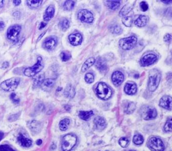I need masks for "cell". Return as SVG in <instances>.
<instances>
[{"instance_id":"6da1fadb","label":"cell","mask_w":172,"mask_h":151,"mask_svg":"<svg viewBox=\"0 0 172 151\" xmlns=\"http://www.w3.org/2000/svg\"><path fill=\"white\" fill-rule=\"evenodd\" d=\"M96 93L99 97L103 100H109L112 95V90L105 83L100 82L97 85Z\"/></svg>"},{"instance_id":"7a4b0ae2","label":"cell","mask_w":172,"mask_h":151,"mask_svg":"<svg viewBox=\"0 0 172 151\" xmlns=\"http://www.w3.org/2000/svg\"><path fill=\"white\" fill-rule=\"evenodd\" d=\"M161 75L157 70L151 71L149 77L148 89L151 92L157 89L161 81Z\"/></svg>"},{"instance_id":"3957f363","label":"cell","mask_w":172,"mask_h":151,"mask_svg":"<svg viewBox=\"0 0 172 151\" xmlns=\"http://www.w3.org/2000/svg\"><path fill=\"white\" fill-rule=\"evenodd\" d=\"M77 142V137L72 134H67L63 138L62 148L63 151H70Z\"/></svg>"},{"instance_id":"277c9868","label":"cell","mask_w":172,"mask_h":151,"mask_svg":"<svg viewBox=\"0 0 172 151\" xmlns=\"http://www.w3.org/2000/svg\"><path fill=\"white\" fill-rule=\"evenodd\" d=\"M44 68V63L41 57H38L37 62L34 66L26 68L24 74L27 77H33L40 73Z\"/></svg>"},{"instance_id":"5b68a950","label":"cell","mask_w":172,"mask_h":151,"mask_svg":"<svg viewBox=\"0 0 172 151\" xmlns=\"http://www.w3.org/2000/svg\"><path fill=\"white\" fill-rule=\"evenodd\" d=\"M20 79L14 77L3 81L0 85L2 89L5 91H12L15 90L20 83Z\"/></svg>"},{"instance_id":"8992f818","label":"cell","mask_w":172,"mask_h":151,"mask_svg":"<svg viewBox=\"0 0 172 151\" xmlns=\"http://www.w3.org/2000/svg\"><path fill=\"white\" fill-rule=\"evenodd\" d=\"M137 39L134 36L121 39L119 41V46L123 50H130L133 48L136 44Z\"/></svg>"},{"instance_id":"52a82bcc","label":"cell","mask_w":172,"mask_h":151,"mask_svg":"<svg viewBox=\"0 0 172 151\" xmlns=\"http://www.w3.org/2000/svg\"><path fill=\"white\" fill-rule=\"evenodd\" d=\"M141 116L145 120H152L157 116V110L152 107L144 106L140 110Z\"/></svg>"},{"instance_id":"ba28073f","label":"cell","mask_w":172,"mask_h":151,"mask_svg":"<svg viewBox=\"0 0 172 151\" xmlns=\"http://www.w3.org/2000/svg\"><path fill=\"white\" fill-rule=\"evenodd\" d=\"M148 146L151 151H164L165 146L162 141L155 137H152L148 141Z\"/></svg>"},{"instance_id":"9c48e42d","label":"cell","mask_w":172,"mask_h":151,"mask_svg":"<svg viewBox=\"0 0 172 151\" xmlns=\"http://www.w3.org/2000/svg\"><path fill=\"white\" fill-rule=\"evenodd\" d=\"M78 18L83 22L92 23L94 20L93 14L88 10L84 9L81 10L78 14Z\"/></svg>"},{"instance_id":"30bf717a","label":"cell","mask_w":172,"mask_h":151,"mask_svg":"<svg viewBox=\"0 0 172 151\" xmlns=\"http://www.w3.org/2000/svg\"><path fill=\"white\" fill-rule=\"evenodd\" d=\"M21 27L15 24L9 27L7 31V38L11 41H15L21 31Z\"/></svg>"},{"instance_id":"8fae6325","label":"cell","mask_w":172,"mask_h":151,"mask_svg":"<svg viewBox=\"0 0 172 151\" xmlns=\"http://www.w3.org/2000/svg\"><path fill=\"white\" fill-rule=\"evenodd\" d=\"M157 59L158 57L155 54H147L142 57L140 60V63L141 66L143 67L150 66L151 64H154V63L157 61Z\"/></svg>"},{"instance_id":"7c38bea8","label":"cell","mask_w":172,"mask_h":151,"mask_svg":"<svg viewBox=\"0 0 172 151\" xmlns=\"http://www.w3.org/2000/svg\"><path fill=\"white\" fill-rule=\"evenodd\" d=\"M57 44V39L55 37H50L46 39L44 43L43 46L47 50H52L55 48Z\"/></svg>"},{"instance_id":"4fadbf2b","label":"cell","mask_w":172,"mask_h":151,"mask_svg":"<svg viewBox=\"0 0 172 151\" xmlns=\"http://www.w3.org/2000/svg\"><path fill=\"white\" fill-rule=\"evenodd\" d=\"M172 99L170 96H162L159 100V106L166 110H172Z\"/></svg>"},{"instance_id":"5bb4252c","label":"cell","mask_w":172,"mask_h":151,"mask_svg":"<svg viewBox=\"0 0 172 151\" xmlns=\"http://www.w3.org/2000/svg\"><path fill=\"white\" fill-rule=\"evenodd\" d=\"M124 77L122 73L120 71H115L111 76V80L115 85H121L124 81Z\"/></svg>"},{"instance_id":"9a60e30c","label":"cell","mask_w":172,"mask_h":151,"mask_svg":"<svg viewBox=\"0 0 172 151\" xmlns=\"http://www.w3.org/2000/svg\"><path fill=\"white\" fill-rule=\"evenodd\" d=\"M69 40L72 45H79L82 42V36L79 33L72 34L69 36Z\"/></svg>"},{"instance_id":"2e32d148","label":"cell","mask_w":172,"mask_h":151,"mask_svg":"<svg viewBox=\"0 0 172 151\" xmlns=\"http://www.w3.org/2000/svg\"><path fill=\"white\" fill-rule=\"evenodd\" d=\"M55 12V9L53 5H50L48 7L44 15V20L45 22H49V20L54 17Z\"/></svg>"},{"instance_id":"e0dca14e","label":"cell","mask_w":172,"mask_h":151,"mask_svg":"<svg viewBox=\"0 0 172 151\" xmlns=\"http://www.w3.org/2000/svg\"><path fill=\"white\" fill-rule=\"evenodd\" d=\"M124 91L126 94L128 95L134 94L137 91V85L134 82L126 83L124 88Z\"/></svg>"},{"instance_id":"ac0fdd59","label":"cell","mask_w":172,"mask_h":151,"mask_svg":"<svg viewBox=\"0 0 172 151\" xmlns=\"http://www.w3.org/2000/svg\"><path fill=\"white\" fill-rule=\"evenodd\" d=\"M94 123L96 129L98 130H103L107 126L106 121L104 119L99 116L95 118L94 119Z\"/></svg>"},{"instance_id":"d6986e66","label":"cell","mask_w":172,"mask_h":151,"mask_svg":"<svg viewBox=\"0 0 172 151\" xmlns=\"http://www.w3.org/2000/svg\"><path fill=\"white\" fill-rule=\"evenodd\" d=\"M17 141L20 145L23 147L28 148L31 146L32 145V141L31 140H29L23 136L22 134H20L17 137Z\"/></svg>"},{"instance_id":"ffe728a7","label":"cell","mask_w":172,"mask_h":151,"mask_svg":"<svg viewBox=\"0 0 172 151\" xmlns=\"http://www.w3.org/2000/svg\"><path fill=\"white\" fill-rule=\"evenodd\" d=\"M55 84V81L53 79H46L41 85L42 89L45 91H48L52 88Z\"/></svg>"},{"instance_id":"44dd1931","label":"cell","mask_w":172,"mask_h":151,"mask_svg":"<svg viewBox=\"0 0 172 151\" xmlns=\"http://www.w3.org/2000/svg\"><path fill=\"white\" fill-rule=\"evenodd\" d=\"M64 95L66 97L69 98H72L75 96L76 92H75L74 87L72 85L69 84L66 87L64 92Z\"/></svg>"},{"instance_id":"7402d4cb","label":"cell","mask_w":172,"mask_h":151,"mask_svg":"<svg viewBox=\"0 0 172 151\" xmlns=\"http://www.w3.org/2000/svg\"><path fill=\"white\" fill-rule=\"evenodd\" d=\"M147 22V18L145 15H141L136 19L135 24L139 27H143L146 26Z\"/></svg>"},{"instance_id":"603a6c76","label":"cell","mask_w":172,"mask_h":151,"mask_svg":"<svg viewBox=\"0 0 172 151\" xmlns=\"http://www.w3.org/2000/svg\"><path fill=\"white\" fill-rule=\"evenodd\" d=\"M96 67L100 71L103 73H104V71H107V66L106 64V63L101 58L97 59L96 63Z\"/></svg>"},{"instance_id":"cb8c5ba5","label":"cell","mask_w":172,"mask_h":151,"mask_svg":"<svg viewBox=\"0 0 172 151\" xmlns=\"http://www.w3.org/2000/svg\"><path fill=\"white\" fill-rule=\"evenodd\" d=\"M105 4L111 10H116L120 7L121 5L120 1H106Z\"/></svg>"},{"instance_id":"d4e9b609","label":"cell","mask_w":172,"mask_h":151,"mask_svg":"<svg viewBox=\"0 0 172 151\" xmlns=\"http://www.w3.org/2000/svg\"><path fill=\"white\" fill-rule=\"evenodd\" d=\"M45 79V76L44 74L40 75L35 77L33 80V86L34 88L39 87L41 86L42 82Z\"/></svg>"},{"instance_id":"484cf974","label":"cell","mask_w":172,"mask_h":151,"mask_svg":"<svg viewBox=\"0 0 172 151\" xmlns=\"http://www.w3.org/2000/svg\"><path fill=\"white\" fill-rule=\"evenodd\" d=\"M95 63V59L93 57H90L86 61H85L83 63L81 68V71L82 72H85L86 71L88 68H90Z\"/></svg>"},{"instance_id":"4316f807","label":"cell","mask_w":172,"mask_h":151,"mask_svg":"<svg viewBox=\"0 0 172 151\" xmlns=\"http://www.w3.org/2000/svg\"><path fill=\"white\" fill-rule=\"evenodd\" d=\"M93 115V112L92 111H81L79 113V117L82 120L88 121L89 120V119Z\"/></svg>"},{"instance_id":"83f0119b","label":"cell","mask_w":172,"mask_h":151,"mask_svg":"<svg viewBox=\"0 0 172 151\" xmlns=\"http://www.w3.org/2000/svg\"><path fill=\"white\" fill-rule=\"evenodd\" d=\"M42 3V1L35 0V1H27V6L31 9H37L39 7Z\"/></svg>"},{"instance_id":"f1b7e54d","label":"cell","mask_w":172,"mask_h":151,"mask_svg":"<svg viewBox=\"0 0 172 151\" xmlns=\"http://www.w3.org/2000/svg\"><path fill=\"white\" fill-rule=\"evenodd\" d=\"M136 105L134 103L129 102L125 107V112L127 114H131L134 111Z\"/></svg>"},{"instance_id":"f546056e","label":"cell","mask_w":172,"mask_h":151,"mask_svg":"<svg viewBox=\"0 0 172 151\" xmlns=\"http://www.w3.org/2000/svg\"><path fill=\"white\" fill-rule=\"evenodd\" d=\"M132 9V6L131 5L127 4L124 6L119 12L120 16H124L129 13Z\"/></svg>"},{"instance_id":"4dcf8cb0","label":"cell","mask_w":172,"mask_h":151,"mask_svg":"<svg viewBox=\"0 0 172 151\" xmlns=\"http://www.w3.org/2000/svg\"><path fill=\"white\" fill-rule=\"evenodd\" d=\"M69 124H70V120L69 119H64L63 120H61L60 122V129L62 131L66 130L68 129Z\"/></svg>"},{"instance_id":"1f68e13d","label":"cell","mask_w":172,"mask_h":151,"mask_svg":"<svg viewBox=\"0 0 172 151\" xmlns=\"http://www.w3.org/2000/svg\"><path fill=\"white\" fill-rule=\"evenodd\" d=\"M75 4V2L74 1H66L64 4V8L67 11H70L74 8Z\"/></svg>"},{"instance_id":"d6a6232c","label":"cell","mask_w":172,"mask_h":151,"mask_svg":"<svg viewBox=\"0 0 172 151\" xmlns=\"http://www.w3.org/2000/svg\"><path fill=\"white\" fill-rule=\"evenodd\" d=\"M30 129L32 130V131L37 133V132H40V129H41V125L40 123L36 121H33L31 122L30 125Z\"/></svg>"},{"instance_id":"836d02e7","label":"cell","mask_w":172,"mask_h":151,"mask_svg":"<svg viewBox=\"0 0 172 151\" xmlns=\"http://www.w3.org/2000/svg\"><path fill=\"white\" fill-rule=\"evenodd\" d=\"M59 26L62 30L65 31L69 28L70 26V22L67 19H63L61 22H60Z\"/></svg>"},{"instance_id":"e575fe53","label":"cell","mask_w":172,"mask_h":151,"mask_svg":"<svg viewBox=\"0 0 172 151\" xmlns=\"http://www.w3.org/2000/svg\"><path fill=\"white\" fill-rule=\"evenodd\" d=\"M133 141L136 145H141V144L143 143L144 139H143V136L140 135V134H136L133 137Z\"/></svg>"},{"instance_id":"d590c367","label":"cell","mask_w":172,"mask_h":151,"mask_svg":"<svg viewBox=\"0 0 172 151\" xmlns=\"http://www.w3.org/2000/svg\"><path fill=\"white\" fill-rule=\"evenodd\" d=\"M123 24L127 27H130L133 22V19L131 16H125L122 19Z\"/></svg>"},{"instance_id":"8d00e7d4","label":"cell","mask_w":172,"mask_h":151,"mask_svg":"<svg viewBox=\"0 0 172 151\" xmlns=\"http://www.w3.org/2000/svg\"><path fill=\"white\" fill-rule=\"evenodd\" d=\"M111 33L114 34L119 35L121 34L122 32V29L120 26L118 25H115V26H113L111 29Z\"/></svg>"},{"instance_id":"74e56055","label":"cell","mask_w":172,"mask_h":151,"mask_svg":"<svg viewBox=\"0 0 172 151\" xmlns=\"http://www.w3.org/2000/svg\"><path fill=\"white\" fill-rule=\"evenodd\" d=\"M85 80L88 83H92L95 80L94 76L92 73H88L85 76Z\"/></svg>"},{"instance_id":"f35d334b","label":"cell","mask_w":172,"mask_h":151,"mask_svg":"<svg viewBox=\"0 0 172 151\" xmlns=\"http://www.w3.org/2000/svg\"><path fill=\"white\" fill-rule=\"evenodd\" d=\"M60 57L62 61H67L71 58V55L69 52H62L60 54Z\"/></svg>"},{"instance_id":"ab89813d","label":"cell","mask_w":172,"mask_h":151,"mask_svg":"<svg viewBox=\"0 0 172 151\" xmlns=\"http://www.w3.org/2000/svg\"><path fill=\"white\" fill-rule=\"evenodd\" d=\"M129 143V141L128 139L126 137H122L119 141V144H120V145L122 148L127 147Z\"/></svg>"},{"instance_id":"60d3db41","label":"cell","mask_w":172,"mask_h":151,"mask_svg":"<svg viewBox=\"0 0 172 151\" xmlns=\"http://www.w3.org/2000/svg\"><path fill=\"white\" fill-rule=\"evenodd\" d=\"M172 118L169 119L164 126V130L166 131H172Z\"/></svg>"},{"instance_id":"b9f144b4","label":"cell","mask_w":172,"mask_h":151,"mask_svg":"<svg viewBox=\"0 0 172 151\" xmlns=\"http://www.w3.org/2000/svg\"><path fill=\"white\" fill-rule=\"evenodd\" d=\"M140 7L143 11H147L148 9V5L146 2H141V3H140Z\"/></svg>"},{"instance_id":"7bdbcfd3","label":"cell","mask_w":172,"mask_h":151,"mask_svg":"<svg viewBox=\"0 0 172 151\" xmlns=\"http://www.w3.org/2000/svg\"><path fill=\"white\" fill-rule=\"evenodd\" d=\"M0 151H15L7 145H0Z\"/></svg>"},{"instance_id":"ee69618b","label":"cell","mask_w":172,"mask_h":151,"mask_svg":"<svg viewBox=\"0 0 172 151\" xmlns=\"http://www.w3.org/2000/svg\"><path fill=\"white\" fill-rule=\"evenodd\" d=\"M10 98L11 100H12L13 103H15V104H18L20 101V100L18 98H16V95L15 93H13L11 94V96H10Z\"/></svg>"},{"instance_id":"f6af8a7d","label":"cell","mask_w":172,"mask_h":151,"mask_svg":"<svg viewBox=\"0 0 172 151\" xmlns=\"http://www.w3.org/2000/svg\"><path fill=\"white\" fill-rule=\"evenodd\" d=\"M164 41L166 43H171V40H172V36L170 34H166L164 38Z\"/></svg>"},{"instance_id":"bcb514c9","label":"cell","mask_w":172,"mask_h":151,"mask_svg":"<svg viewBox=\"0 0 172 151\" xmlns=\"http://www.w3.org/2000/svg\"><path fill=\"white\" fill-rule=\"evenodd\" d=\"M19 114H14V115H12L9 118V120L10 121H14L15 120H17V119L18 118L19 115Z\"/></svg>"},{"instance_id":"7dc6e473","label":"cell","mask_w":172,"mask_h":151,"mask_svg":"<svg viewBox=\"0 0 172 151\" xmlns=\"http://www.w3.org/2000/svg\"><path fill=\"white\" fill-rule=\"evenodd\" d=\"M9 66V63L8 62H7V61H5L4 63H3V64H2V68H6L7 67H8Z\"/></svg>"},{"instance_id":"c3c4849f","label":"cell","mask_w":172,"mask_h":151,"mask_svg":"<svg viewBox=\"0 0 172 151\" xmlns=\"http://www.w3.org/2000/svg\"><path fill=\"white\" fill-rule=\"evenodd\" d=\"M46 26H47V23H45L44 22H41L40 24L39 29L41 30V29H44V27H45Z\"/></svg>"},{"instance_id":"681fc988","label":"cell","mask_w":172,"mask_h":151,"mask_svg":"<svg viewBox=\"0 0 172 151\" xmlns=\"http://www.w3.org/2000/svg\"><path fill=\"white\" fill-rule=\"evenodd\" d=\"M5 25L3 22H0V31L3 30L5 28Z\"/></svg>"},{"instance_id":"f907efd6","label":"cell","mask_w":172,"mask_h":151,"mask_svg":"<svg viewBox=\"0 0 172 151\" xmlns=\"http://www.w3.org/2000/svg\"><path fill=\"white\" fill-rule=\"evenodd\" d=\"M13 3L16 6H18L21 4V1H13Z\"/></svg>"},{"instance_id":"816d5d0a","label":"cell","mask_w":172,"mask_h":151,"mask_svg":"<svg viewBox=\"0 0 172 151\" xmlns=\"http://www.w3.org/2000/svg\"><path fill=\"white\" fill-rule=\"evenodd\" d=\"M42 140H40V139H39V140H37V141H36V144H37V145H41V144H42Z\"/></svg>"},{"instance_id":"f5cc1de1","label":"cell","mask_w":172,"mask_h":151,"mask_svg":"<svg viewBox=\"0 0 172 151\" xmlns=\"http://www.w3.org/2000/svg\"><path fill=\"white\" fill-rule=\"evenodd\" d=\"M162 2L166 4H170L172 3V1H162Z\"/></svg>"},{"instance_id":"db71d44e","label":"cell","mask_w":172,"mask_h":151,"mask_svg":"<svg viewBox=\"0 0 172 151\" xmlns=\"http://www.w3.org/2000/svg\"><path fill=\"white\" fill-rule=\"evenodd\" d=\"M3 137H4V133L1 131H0V141H1L2 139L3 138Z\"/></svg>"},{"instance_id":"11a10c76","label":"cell","mask_w":172,"mask_h":151,"mask_svg":"<svg viewBox=\"0 0 172 151\" xmlns=\"http://www.w3.org/2000/svg\"><path fill=\"white\" fill-rule=\"evenodd\" d=\"M45 34V32H44V33H42V34H41V35H40V37H38V40H37V41H39L41 40V38H42V37L44 36V34Z\"/></svg>"},{"instance_id":"9f6ffc18","label":"cell","mask_w":172,"mask_h":151,"mask_svg":"<svg viewBox=\"0 0 172 151\" xmlns=\"http://www.w3.org/2000/svg\"><path fill=\"white\" fill-rule=\"evenodd\" d=\"M4 5V1H1L0 0V8L2 7Z\"/></svg>"},{"instance_id":"6f0895ef","label":"cell","mask_w":172,"mask_h":151,"mask_svg":"<svg viewBox=\"0 0 172 151\" xmlns=\"http://www.w3.org/2000/svg\"><path fill=\"white\" fill-rule=\"evenodd\" d=\"M135 151V150H129V151Z\"/></svg>"}]
</instances>
